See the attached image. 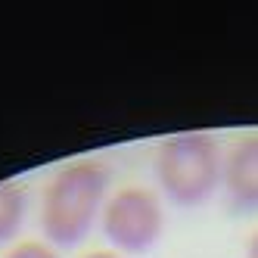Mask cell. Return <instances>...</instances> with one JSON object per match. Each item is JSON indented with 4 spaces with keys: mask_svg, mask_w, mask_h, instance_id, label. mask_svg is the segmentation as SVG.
<instances>
[{
    "mask_svg": "<svg viewBox=\"0 0 258 258\" xmlns=\"http://www.w3.org/2000/svg\"><path fill=\"white\" fill-rule=\"evenodd\" d=\"M165 227L159 196L146 187H121L103 206V233L121 255L150 252Z\"/></svg>",
    "mask_w": 258,
    "mask_h": 258,
    "instance_id": "obj_3",
    "label": "cell"
},
{
    "mask_svg": "<svg viewBox=\"0 0 258 258\" xmlns=\"http://www.w3.org/2000/svg\"><path fill=\"white\" fill-rule=\"evenodd\" d=\"M109 168L97 159L69 162L53 174L41 202V227L53 249H75L103 215Z\"/></svg>",
    "mask_w": 258,
    "mask_h": 258,
    "instance_id": "obj_1",
    "label": "cell"
},
{
    "mask_svg": "<svg viewBox=\"0 0 258 258\" xmlns=\"http://www.w3.org/2000/svg\"><path fill=\"white\" fill-rule=\"evenodd\" d=\"M4 258H59V249H53L50 243H38V239H25V243H16Z\"/></svg>",
    "mask_w": 258,
    "mask_h": 258,
    "instance_id": "obj_6",
    "label": "cell"
},
{
    "mask_svg": "<svg viewBox=\"0 0 258 258\" xmlns=\"http://www.w3.org/2000/svg\"><path fill=\"white\" fill-rule=\"evenodd\" d=\"M224 162L221 143L206 131L171 134L156 150V180L174 206H202L218 187Z\"/></svg>",
    "mask_w": 258,
    "mask_h": 258,
    "instance_id": "obj_2",
    "label": "cell"
},
{
    "mask_svg": "<svg viewBox=\"0 0 258 258\" xmlns=\"http://www.w3.org/2000/svg\"><path fill=\"white\" fill-rule=\"evenodd\" d=\"M81 258H124V255L109 252V249H97V252H87V255H81Z\"/></svg>",
    "mask_w": 258,
    "mask_h": 258,
    "instance_id": "obj_8",
    "label": "cell"
},
{
    "mask_svg": "<svg viewBox=\"0 0 258 258\" xmlns=\"http://www.w3.org/2000/svg\"><path fill=\"white\" fill-rule=\"evenodd\" d=\"M246 258H258V230L249 236V243H246Z\"/></svg>",
    "mask_w": 258,
    "mask_h": 258,
    "instance_id": "obj_7",
    "label": "cell"
},
{
    "mask_svg": "<svg viewBox=\"0 0 258 258\" xmlns=\"http://www.w3.org/2000/svg\"><path fill=\"white\" fill-rule=\"evenodd\" d=\"M221 177L233 209H258V131H249L233 143Z\"/></svg>",
    "mask_w": 258,
    "mask_h": 258,
    "instance_id": "obj_4",
    "label": "cell"
},
{
    "mask_svg": "<svg viewBox=\"0 0 258 258\" xmlns=\"http://www.w3.org/2000/svg\"><path fill=\"white\" fill-rule=\"evenodd\" d=\"M25 218V190L13 180H0V243L19 233Z\"/></svg>",
    "mask_w": 258,
    "mask_h": 258,
    "instance_id": "obj_5",
    "label": "cell"
}]
</instances>
